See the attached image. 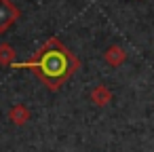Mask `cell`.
<instances>
[{
    "instance_id": "1",
    "label": "cell",
    "mask_w": 154,
    "mask_h": 152,
    "mask_svg": "<svg viewBox=\"0 0 154 152\" xmlns=\"http://www.w3.org/2000/svg\"><path fill=\"white\" fill-rule=\"evenodd\" d=\"M17 70H30L47 91H59L80 68V59L57 38L51 36L28 61L13 64Z\"/></svg>"
},
{
    "instance_id": "2",
    "label": "cell",
    "mask_w": 154,
    "mask_h": 152,
    "mask_svg": "<svg viewBox=\"0 0 154 152\" xmlns=\"http://www.w3.org/2000/svg\"><path fill=\"white\" fill-rule=\"evenodd\" d=\"M19 17H21V11L13 0H0V34L13 28L19 21Z\"/></svg>"
},
{
    "instance_id": "3",
    "label": "cell",
    "mask_w": 154,
    "mask_h": 152,
    "mask_svg": "<svg viewBox=\"0 0 154 152\" xmlns=\"http://www.w3.org/2000/svg\"><path fill=\"white\" fill-rule=\"evenodd\" d=\"M103 61H106L110 68H120V66L127 61V53H125V49H122L120 45H112V47L106 49Z\"/></svg>"
},
{
    "instance_id": "4",
    "label": "cell",
    "mask_w": 154,
    "mask_h": 152,
    "mask_svg": "<svg viewBox=\"0 0 154 152\" xmlns=\"http://www.w3.org/2000/svg\"><path fill=\"white\" fill-rule=\"evenodd\" d=\"M91 101L97 106V108H103V106H108L110 101H112V91L106 87V85H97V87H93V91H91Z\"/></svg>"
},
{
    "instance_id": "5",
    "label": "cell",
    "mask_w": 154,
    "mask_h": 152,
    "mask_svg": "<svg viewBox=\"0 0 154 152\" xmlns=\"http://www.w3.org/2000/svg\"><path fill=\"white\" fill-rule=\"evenodd\" d=\"M9 118H11V123H13L15 127H23V125L30 120V110H28L23 104H17V106H13V108L9 110Z\"/></svg>"
},
{
    "instance_id": "6",
    "label": "cell",
    "mask_w": 154,
    "mask_h": 152,
    "mask_svg": "<svg viewBox=\"0 0 154 152\" xmlns=\"http://www.w3.org/2000/svg\"><path fill=\"white\" fill-rule=\"evenodd\" d=\"M13 64H15V49L9 42H2L0 45V66L13 68Z\"/></svg>"
}]
</instances>
